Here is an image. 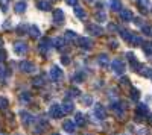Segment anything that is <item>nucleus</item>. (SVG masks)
<instances>
[{
  "mask_svg": "<svg viewBox=\"0 0 152 135\" xmlns=\"http://www.w3.org/2000/svg\"><path fill=\"white\" fill-rule=\"evenodd\" d=\"M64 114H66L64 109H62V106L58 105V103H53L52 106H50V109H49V115L53 117V118H61Z\"/></svg>",
  "mask_w": 152,
  "mask_h": 135,
  "instance_id": "obj_1",
  "label": "nucleus"
},
{
  "mask_svg": "<svg viewBox=\"0 0 152 135\" xmlns=\"http://www.w3.org/2000/svg\"><path fill=\"white\" fill-rule=\"evenodd\" d=\"M111 68H113V71L116 73V75H123L125 70H126V67H125L122 59H114L111 62Z\"/></svg>",
  "mask_w": 152,
  "mask_h": 135,
  "instance_id": "obj_2",
  "label": "nucleus"
},
{
  "mask_svg": "<svg viewBox=\"0 0 152 135\" xmlns=\"http://www.w3.org/2000/svg\"><path fill=\"white\" fill-rule=\"evenodd\" d=\"M14 52H15L18 56L24 55V53L28 52V44L24 43V41H15V43H14Z\"/></svg>",
  "mask_w": 152,
  "mask_h": 135,
  "instance_id": "obj_3",
  "label": "nucleus"
},
{
  "mask_svg": "<svg viewBox=\"0 0 152 135\" xmlns=\"http://www.w3.org/2000/svg\"><path fill=\"white\" fill-rule=\"evenodd\" d=\"M93 114H94V117H97L99 120H104V118L107 117L105 108L100 105V103H96V105H94V108H93Z\"/></svg>",
  "mask_w": 152,
  "mask_h": 135,
  "instance_id": "obj_4",
  "label": "nucleus"
},
{
  "mask_svg": "<svg viewBox=\"0 0 152 135\" xmlns=\"http://www.w3.org/2000/svg\"><path fill=\"white\" fill-rule=\"evenodd\" d=\"M52 46H53V44H52V40L43 38L41 43H40V46H38V49H40V53H41V55H46V53L49 52V49L52 47Z\"/></svg>",
  "mask_w": 152,
  "mask_h": 135,
  "instance_id": "obj_5",
  "label": "nucleus"
},
{
  "mask_svg": "<svg viewBox=\"0 0 152 135\" xmlns=\"http://www.w3.org/2000/svg\"><path fill=\"white\" fill-rule=\"evenodd\" d=\"M49 75H50V79L52 81H61L62 78H64V73H62V70L59 67H52Z\"/></svg>",
  "mask_w": 152,
  "mask_h": 135,
  "instance_id": "obj_6",
  "label": "nucleus"
},
{
  "mask_svg": "<svg viewBox=\"0 0 152 135\" xmlns=\"http://www.w3.org/2000/svg\"><path fill=\"white\" fill-rule=\"evenodd\" d=\"M20 70L24 71V73H34L37 70L35 64H32L31 61H21L20 62Z\"/></svg>",
  "mask_w": 152,
  "mask_h": 135,
  "instance_id": "obj_7",
  "label": "nucleus"
},
{
  "mask_svg": "<svg viewBox=\"0 0 152 135\" xmlns=\"http://www.w3.org/2000/svg\"><path fill=\"white\" fill-rule=\"evenodd\" d=\"M87 30L90 32L91 35H94V36H100V35L104 33V29L100 28V26H97V24H88Z\"/></svg>",
  "mask_w": 152,
  "mask_h": 135,
  "instance_id": "obj_8",
  "label": "nucleus"
},
{
  "mask_svg": "<svg viewBox=\"0 0 152 135\" xmlns=\"http://www.w3.org/2000/svg\"><path fill=\"white\" fill-rule=\"evenodd\" d=\"M126 58H128V61L131 62V65L134 67V70H138V68H142L140 67V62L137 61V58H135V55L132 53V52H128L126 53Z\"/></svg>",
  "mask_w": 152,
  "mask_h": 135,
  "instance_id": "obj_9",
  "label": "nucleus"
},
{
  "mask_svg": "<svg viewBox=\"0 0 152 135\" xmlns=\"http://www.w3.org/2000/svg\"><path fill=\"white\" fill-rule=\"evenodd\" d=\"M20 115H21V121H23V123L26 125V126H29L32 121L35 120V118L32 117V114H29V112H26V111H21Z\"/></svg>",
  "mask_w": 152,
  "mask_h": 135,
  "instance_id": "obj_10",
  "label": "nucleus"
},
{
  "mask_svg": "<svg viewBox=\"0 0 152 135\" xmlns=\"http://www.w3.org/2000/svg\"><path fill=\"white\" fill-rule=\"evenodd\" d=\"M62 128H64V131H66V132L73 134V132H75V129H76V123H75V121H72V120H66L64 123H62Z\"/></svg>",
  "mask_w": 152,
  "mask_h": 135,
  "instance_id": "obj_11",
  "label": "nucleus"
},
{
  "mask_svg": "<svg viewBox=\"0 0 152 135\" xmlns=\"http://www.w3.org/2000/svg\"><path fill=\"white\" fill-rule=\"evenodd\" d=\"M120 18H122L123 21H132V20H134L132 12H131L129 9H122V11H120Z\"/></svg>",
  "mask_w": 152,
  "mask_h": 135,
  "instance_id": "obj_12",
  "label": "nucleus"
},
{
  "mask_svg": "<svg viewBox=\"0 0 152 135\" xmlns=\"http://www.w3.org/2000/svg\"><path fill=\"white\" fill-rule=\"evenodd\" d=\"M53 20H55L56 24H62L64 23V12H62L61 9H56L53 12Z\"/></svg>",
  "mask_w": 152,
  "mask_h": 135,
  "instance_id": "obj_13",
  "label": "nucleus"
},
{
  "mask_svg": "<svg viewBox=\"0 0 152 135\" xmlns=\"http://www.w3.org/2000/svg\"><path fill=\"white\" fill-rule=\"evenodd\" d=\"M38 9L41 11H50V8H52V5H50V2H47V0H40V2L37 3Z\"/></svg>",
  "mask_w": 152,
  "mask_h": 135,
  "instance_id": "obj_14",
  "label": "nucleus"
},
{
  "mask_svg": "<svg viewBox=\"0 0 152 135\" xmlns=\"http://www.w3.org/2000/svg\"><path fill=\"white\" fill-rule=\"evenodd\" d=\"M138 6H140V11H143V14H146L148 12V8L151 6V2L149 0H137Z\"/></svg>",
  "mask_w": 152,
  "mask_h": 135,
  "instance_id": "obj_15",
  "label": "nucleus"
},
{
  "mask_svg": "<svg viewBox=\"0 0 152 135\" xmlns=\"http://www.w3.org/2000/svg\"><path fill=\"white\" fill-rule=\"evenodd\" d=\"M26 8H28V5L24 2H17L15 6H14V11L17 12V14H23V12L26 11Z\"/></svg>",
  "mask_w": 152,
  "mask_h": 135,
  "instance_id": "obj_16",
  "label": "nucleus"
},
{
  "mask_svg": "<svg viewBox=\"0 0 152 135\" xmlns=\"http://www.w3.org/2000/svg\"><path fill=\"white\" fill-rule=\"evenodd\" d=\"M78 43H79V46L84 47V49H90V47L93 46V41H91L90 38H79Z\"/></svg>",
  "mask_w": 152,
  "mask_h": 135,
  "instance_id": "obj_17",
  "label": "nucleus"
},
{
  "mask_svg": "<svg viewBox=\"0 0 152 135\" xmlns=\"http://www.w3.org/2000/svg\"><path fill=\"white\" fill-rule=\"evenodd\" d=\"M61 106H62V109H64V112H66V114H70V112H73V109H75V106H73V103H72L70 100H66V102L62 103Z\"/></svg>",
  "mask_w": 152,
  "mask_h": 135,
  "instance_id": "obj_18",
  "label": "nucleus"
},
{
  "mask_svg": "<svg viewBox=\"0 0 152 135\" xmlns=\"http://www.w3.org/2000/svg\"><path fill=\"white\" fill-rule=\"evenodd\" d=\"M111 108H113V111L116 112V114L122 115V114H123V109H125V105H123V103H113Z\"/></svg>",
  "mask_w": 152,
  "mask_h": 135,
  "instance_id": "obj_19",
  "label": "nucleus"
},
{
  "mask_svg": "<svg viewBox=\"0 0 152 135\" xmlns=\"http://www.w3.org/2000/svg\"><path fill=\"white\" fill-rule=\"evenodd\" d=\"M137 114L148 115V114H149V108H148L145 103H138V106H137Z\"/></svg>",
  "mask_w": 152,
  "mask_h": 135,
  "instance_id": "obj_20",
  "label": "nucleus"
},
{
  "mask_svg": "<svg viewBox=\"0 0 152 135\" xmlns=\"http://www.w3.org/2000/svg\"><path fill=\"white\" fill-rule=\"evenodd\" d=\"M29 35L32 36L34 40H37L38 36H40V29H38L35 24H34V26H29Z\"/></svg>",
  "mask_w": 152,
  "mask_h": 135,
  "instance_id": "obj_21",
  "label": "nucleus"
},
{
  "mask_svg": "<svg viewBox=\"0 0 152 135\" xmlns=\"http://www.w3.org/2000/svg\"><path fill=\"white\" fill-rule=\"evenodd\" d=\"M52 44L56 49H62V47H64V44H66V40L64 38H55V40H52Z\"/></svg>",
  "mask_w": 152,
  "mask_h": 135,
  "instance_id": "obj_22",
  "label": "nucleus"
},
{
  "mask_svg": "<svg viewBox=\"0 0 152 135\" xmlns=\"http://www.w3.org/2000/svg\"><path fill=\"white\" fill-rule=\"evenodd\" d=\"M75 123H76V125H81V126H84V125H85V117H84V114H82V112H78V114H76Z\"/></svg>",
  "mask_w": 152,
  "mask_h": 135,
  "instance_id": "obj_23",
  "label": "nucleus"
},
{
  "mask_svg": "<svg viewBox=\"0 0 152 135\" xmlns=\"http://www.w3.org/2000/svg\"><path fill=\"white\" fill-rule=\"evenodd\" d=\"M32 85H34V87H43V85H44V76H37L32 81Z\"/></svg>",
  "mask_w": 152,
  "mask_h": 135,
  "instance_id": "obj_24",
  "label": "nucleus"
},
{
  "mask_svg": "<svg viewBox=\"0 0 152 135\" xmlns=\"http://www.w3.org/2000/svg\"><path fill=\"white\" fill-rule=\"evenodd\" d=\"M120 35H122V38H123L125 41H128V43H131L132 36H134V35H132L129 30H122V32H120Z\"/></svg>",
  "mask_w": 152,
  "mask_h": 135,
  "instance_id": "obj_25",
  "label": "nucleus"
},
{
  "mask_svg": "<svg viewBox=\"0 0 152 135\" xmlns=\"http://www.w3.org/2000/svg\"><path fill=\"white\" fill-rule=\"evenodd\" d=\"M129 44H132V46H140V44H143V38H142L140 35H134Z\"/></svg>",
  "mask_w": 152,
  "mask_h": 135,
  "instance_id": "obj_26",
  "label": "nucleus"
},
{
  "mask_svg": "<svg viewBox=\"0 0 152 135\" xmlns=\"http://www.w3.org/2000/svg\"><path fill=\"white\" fill-rule=\"evenodd\" d=\"M66 40L67 41H75V40H79V38H78V35H76L73 30H67L66 32Z\"/></svg>",
  "mask_w": 152,
  "mask_h": 135,
  "instance_id": "obj_27",
  "label": "nucleus"
},
{
  "mask_svg": "<svg viewBox=\"0 0 152 135\" xmlns=\"http://www.w3.org/2000/svg\"><path fill=\"white\" fill-rule=\"evenodd\" d=\"M20 102H21V103H29V102H31V94L26 93V91L21 93V94H20Z\"/></svg>",
  "mask_w": 152,
  "mask_h": 135,
  "instance_id": "obj_28",
  "label": "nucleus"
},
{
  "mask_svg": "<svg viewBox=\"0 0 152 135\" xmlns=\"http://www.w3.org/2000/svg\"><path fill=\"white\" fill-rule=\"evenodd\" d=\"M97 61H99L100 67H107V65H108V56H107V55H99Z\"/></svg>",
  "mask_w": 152,
  "mask_h": 135,
  "instance_id": "obj_29",
  "label": "nucleus"
},
{
  "mask_svg": "<svg viewBox=\"0 0 152 135\" xmlns=\"http://www.w3.org/2000/svg\"><path fill=\"white\" fill-rule=\"evenodd\" d=\"M94 18H96L99 23H104V21L107 20V14H105L104 11H100V12H97V14L94 15Z\"/></svg>",
  "mask_w": 152,
  "mask_h": 135,
  "instance_id": "obj_30",
  "label": "nucleus"
},
{
  "mask_svg": "<svg viewBox=\"0 0 152 135\" xmlns=\"http://www.w3.org/2000/svg\"><path fill=\"white\" fill-rule=\"evenodd\" d=\"M143 50L148 56L152 55V43H143Z\"/></svg>",
  "mask_w": 152,
  "mask_h": 135,
  "instance_id": "obj_31",
  "label": "nucleus"
},
{
  "mask_svg": "<svg viewBox=\"0 0 152 135\" xmlns=\"http://www.w3.org/2000/svg\"><path fill=\"white\" fill-rule=\"evenodd\" d=\"M75 15L78 17V18H85V11L82 8H75Z\"/></svg>",
  "mask_w": 152,
  "mask_h": 135,
  "instance_id": "obj_32",
  "label": "nucleus"
},
{
  "mask_svg": "<svg viewBox=\"0 0 152 135\" xmlns=\"http://www.w3.org/2000/svg\"><path fill=\"white\" fill-rule=\"evenodd\" d=\"M111 9L113 11H122V3L119 0H113L111 2Z\"/></svg>",
  "mask_w": 152,
  "mask_h": 135,
  "instance_id": "obj_33",
  "label": "nucleus"
},
{
  "mask_svg": "<svg viewBox=\"0 0 152 135\" xmlns=\"http://www.w3.org/2000/svg\"><path fill=\"white\" fill-rule=\"evenodd\" d=\"M129 97H131V100L137 102V100H138V97H140V93H138V90L132 88V90H131V94H129Z\"/></svg>",
  "mask_w": 152,
  "mask_h": 135,
  "instance_id": "obj_34",
  "label": "nucleus"
},
{
  "mask_svg": "<svg viewBox=\"0 0 152 135\" xmlns=\"http://www.w3.org/2000/svg\"><path fill=\"white\" fill-rule=\"evenodd\" d=\"M140 73H142L143 76H146V78H152V68H148V67H142Z\"/></svg>",
  "mask_w": 152,
  "mask_h": 135,
  "instance_id": "obj_35",
  "label": "nucleus"
},
{
  "mask_svg": "<svg viewBox=\"0 0 152 135\" xmlns=\"http://www.w3.org/2000/svg\"><path fill=\"white\" fill-rule=\"evenodd\" d=\"M9 2H11V0H0V8H2L3 12L8 11V8H9Z\"/></svg>",
  "mask_w": 152,
  "mask_h": 135,
  "instance_id": "obj_36",
  "label": "nucleus"
},
{
  "mask_svg": "<svg viewBox=\"0 0 152 135\" xmlns=\"http://www.w3.org/2000/svg\"><path fill=\"white\" fill-rule=\"evenodd\" d=\"M8 105H9V102L6 97H0V109H6Z\"/></svg>",
  "mask_w": 152,
  "mask_h": 135,
  "instance_id": "obj_37",
  "label": "nucleus"
},
{
  "mask_svg": "<svg viewBox=\"0 0 152 135\" xmlns=\"http://www.w3.org/2000/svg\"><path fill=\"white\" fill-rule=\"evenodd\" d=\"M73 79H75V82H84V81H85V75L79 71V73H76V76H75Z\"/></svg>",
  "mask_w": 152,
  "mask_h": 135,
  "instance_id": "obj_38",
  "label": "nucleus"
},
{
  "mask_svg": "<svg viewBox=\"0 0 152 135\" xmlns=\"http://www.w3.org/2000/svg\"><path fill=\"white\" fill-rule=\"evenodd\" d=\"M26 30H29V28H28V26H24V24H21V26H18V28H17V33H18V35L26 33Z\"/></svg>",
  "mask_w": 152,
  "mask_h": 135,
  "instance_id": "obj_39",
  "label": "nucleus"
},
{
  "mask_svg": "<svg viewBox=\"0 0 152 135\" xmlns=\"http://www.w3.org/2000/svg\"><path fill=\"white\" fill-rule=\"evenodd\" d=\"M81 100H82L85 105H90V103L93 102V97H91V96H82V97H81Z\"/></svg>",
  "mask_w": 152,
  "mask_h": 135,
  "instance_id": "obj_40",
  "label": "nucleus"
},
{
  "mask_svg": "<svg viewBox=\"0 0 152 135\" xmlns=\"http://www.w3.org/2000/svg\"><path fill=\"white\" fill-rule=\"evenodd\" d=\"M5 61H6V52L3 50V49H0V64L5 62Z\"/></svg>",
  "mask_w": 152,
  "mask_h": 135,
  "instance_id": "obj_41",
  "label": "nucleus"
},
{
  "mask_svg": "<svg viewBox=\"0 0 152 135\" xmlns=\"http://www.w3.org/2000/svg\"><path fill=\"white\" fill-rule=\"evenodd\" d=\"M67 93H70V94H69L70 97H78V96H79V91L76 90V88H72V90H69Z\"/></svg>",
  "mask_w": 152,
  "mask_h": 135,
  "instance_id": "obj_42",
  "label": "nucleus"
},
{
  "mask_svg": "<svg viewBox=\"0 0 152 135\" xmlns=\"http://www.w3.org/2000/svg\"><path fill=\"white\" fill-rule=\"evenodd\" d=\"M5 76H6V68L0 65V79H5Z\"/></svg>",
  "mask_w": 152,
  "mask_h": 135,
  "instance_id": "obj_43",
  "label": "nucleus"
},
{
  "mask_svg": "<svg viewBox=\"0 0 152 135\" xmlns=\"http://www.w3.org/2000/svg\"><path fill=\"white\" fill-rule=\"evenodd\" d=\"M142 30H143V33H146V35H152V29H151V28H148V26H143V28H142Z\"/></svg>",
  "mask_w": 152,
  "mask_h": 135,
  "instance_id": "obj_44",
  "label": "nucleus"
},
{
  "mask_svg": "<svg viewBox=\"0 0 152 135\" xmlns=\"http://www.w3.org/2000/svg\"><path fill=\"white\" fill-rule=\"evenodd\" d=\"M108 30H110V32H116V30H117V26L111 23V24H108Z\"/></svg>",
  "mask_w": 152,
  "mask_h": 135,
  "instance_id": "obj_45",
  "label": "nucleus"
},
{
  "mask_svg": "<svg viewBox=\"0 0 152 135\" xmlns=\"http://www.w3.org/2000/svg\"><path fill=\"white\" fill-rule=\"evenodd\" d=\"M66 3L70 5V6H76L78 5V0H66Z\"/></svg>",
  "mask_w": 152,
  "mask_h": 135,
  "instance_id": "obj_46",
  "label": "nucleus"
},
{
  "mask_svg": "<svg viewBox=\"0 0 152 135\" xmlns=\"http://www.w3.org/2000/svg\"><path fill=\"white\" fill-rule=\"evenodd\" d=\"M61 61H62V64H66V65H67V64H70V58H67V56H62V58H61Z\"/></svg>",
  "mask_w": 152,
  "mask_h": 135,
  "instance_id": "obj_47",
  "label": "nucleus"
},
{
  "mask_svg": "<svg viewBox=\"0 0 152 135\" xmlns=\"http://www.w3.org/2000/svg\"><path fill=\"white\" fill-rule=\"evenodd\" d=\"M128 81H129V79H126V78H122V81H120V83H122V85H128V83H129Z\"/></svg>",
  "mask_w": 152,
  "mask_h": 135,
  "instance_id": "obj_48",
  "label": "nucleus"
},
{
  "mask_svg": "<svg viewBox=\"0 0 152 135\" xmlns=\"http://www.w3.org/2000/svg\"><path fill=\"white\" fill-rule=\"evenodd\" d=\"M117 46H119V44H117V41H114V40L111 41V49H116Z\"/></svg>",
  "mask_w": 152,
  "mask_h": 135,
  "instance_id": "obj_49",
  "label": "nucleus"
},
{
  "mask_svg": "<svg viewBox=\"0 0 152 135\" xmlns=\"http://www.w3.org/2000/svg\"><path fill=\"white\" fill-rule=\"evenodd\" d=\"M2 46H3V40H2V38H0V47H2Z\"/></svg>",
  "mask_w": 152,
  "mask_h": 135,
  "instance_id": "obj_50",
  "label": "nucleus"
},
{
  "mask_svg": "<svg viewBox=\"0 0 152 135\" xmlns=\"http://www.w3.org/2000/svg\"><path fill=\"white\" fill-rule=\"evenodd\" d=\"M149 121H151V125H152V115H151V117H149Z\"/></svg>",
  "mask_w": 152,
  "mask_h": 135,
  "instance_id": "obj_51",
  "label": "nucleus"
},
{
  "mask_svg": "<svg viewBox=\"0 0 152 135\" xmlns=\"http://www.w3.org/2000/svg\"><path fill=\"white\" fill-rule=\"evenodd\" d=\"M87 2H88V3H91V2H93V0H87Z\"/></svg>",
  "mask_w": 152,
  "mask_h": 135,
  "instance_id": "obj_52",
  "label": "nucleus"
},
{
  "mask_svg": "<svg viewBox=\"0 0 152 135\" xmlns=\"http://www.w3.org/2000/svg\"><path fill=\"white\" fill-rule=\"evenodd\" d=\"M0 135H6V134H2V132H0Z\"/></svg>",
  "mask_w": 152,
  "mask_h": 135,
  "instance_id": "obj_53",
  "label": "nucleus"
},
{
  "mask_svg": "<svg viewBox=\"0 0 152 135\" xmlns=\"http://www.w3.org/2000/svg\"><path fill=\"white\" fill-rule=\"evenodd\" d=\"M52 135H59V134H52Z\"/></svg>",
  "mask_w": 152,
  "mask_h": 135,
  "instance_id": "obj_54",
  "label": "nucleus"
},
{
  "mask_svg": "<svg viewBox=\"0 0 152 135\" xmlns=\"http://www.w3.org/2000/svg\"><path fill=\"white\" fill-rule=\"evenodd\" d=\"M114 135H117V134H114Z\"/></svg>",
  "mask_w": 152,
  "mask_h": 135,
  "instance_id": "obj_55",
  "label": "nucleus"
},
{
  "mask_svg": "<svg viewBox=\"0 0 152 135\" xmlns=\"http://www.w3.org/2000/svg\"><path fill=\"white\" fill-rule=\"evenodd\" d=\"M17 135H18V134H17Z\"/></svg>",
  "mask_w": 152,
  "mask_h": 135,
  "instance_id": "obj_56",
  "label": "nucleus"
}]
</instances>
